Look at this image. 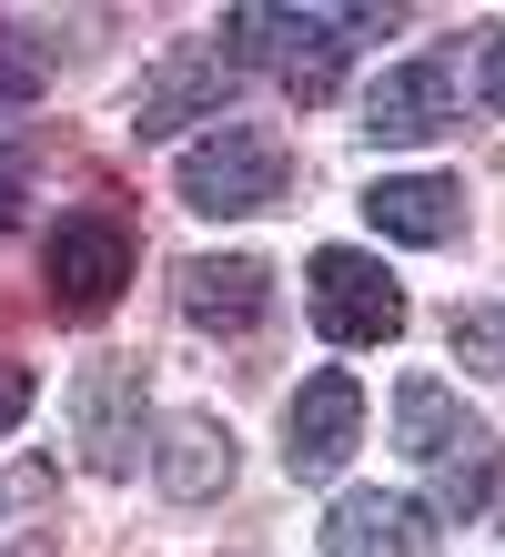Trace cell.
Listing matches in <instances>:
<instances>
[{"mask_svg":"<svg viewBox=\"0 0 505 557\" xmlns=\"http://www.w3.org/2000/svg\"><path fill=\"white\" fill-rule=\"evenodd\" d=\"M364 30H384V21H375V11H232V21H223V51H232V61H274L283 91L324 102L333 72H344V51L364 41Z\"/></svg>","mask_w":505,"mask_h":557,"instance_id":"6da1fadb","label":"cell"},{"mask_svg":"<svg viewBox=\"0 0 505 557\" xmlns=\"http://www.w3.org/2000/svg\"><path fill=\"white\" fill-rule=\"evenodd\" d=\"M283 193V143L253 133V122H223L182 152V203L192 213H263Z\"/></svg>","mask_w":505,"mask_h":557,"instance_id":"7a4b0ae2","label":"cell"},{"mask_svg":"<svg viewBox=\"0 0 505 557\" xmlns=\"http://www.w3.org/2000/svg\"><path fill=\"white\" fill-rule=\"evenodd\" d=\"M314 324H324V345H394L404 335V294L394 274L375 264V253H354V244H324L314 253Z\"/></svg>","mask_w":505,"mask_h":557,"instance_id":"3957f363","label":"cell"},{"mask_svg":"<svg viewBox=\"0 0 505 557\" xmlns=\"http://www.w3.org/2000/svg\"><path fill=\"white\" fill-rule=\"evenodd\" d=\"M72 416H81V456L101 476L131 467V436H142V355H101L72 385Z\"/></svg>","mask_w":505,"mask_h":557,"instance_id":"277c9868","label":"cell"},{"mask_svg":"<svg viewBox=\"0 0 505 557\" xmlns=\"http://www.w3.org/2000/svg\"><path fill=\"white\" fill-rule=\"evenodd\" d=\"M354 425H364V385L354 375H314L293 396V425H283V467L293 476H333L354 456Z\"/></svg>","mask_w":505,"mask_h":557,"instance_id":"5b68a950","label":"cell"},{"mask_svg":"<svg viewBox=\"0 0 505 557\" xmlns=\"http://www.w3.org/2000/svg\"><path fill=\"white\" fill-rule=\"evenodd\" d=\"M223 91H232V51H223V41H202V51L162 61V72L142 82V102H131V133L162 143V133H182L192 112H223Z\"/></svg>","mask_w":505,"mask_h":557,"instance_id":"8992f818","label":"cell"},{"mask_svg":"<svg viewBox=\"0 0 505 557\" xmlns=\"http://www.w3.org/2000/svg\"><path fill=\"white\" fill-rule=\"evenodd\" d=\"M455 112V72L445 61H394V72L364 91V133L375 143H434Z\"/></svg>","mask_w":505,"mask_h":557,"instance_id":"52a82bcc","label":"cell"},{"mask_svg":"<svg viewBox=\"0 0 505 557\" xmlns=\"http://www.w3.org/2000/svg\"><path fill=\"white\" fill-rule=\"evenodd\" d=\"M364 223H375L384 244H455L465 183H445V173H384L375 193H364Z\"/></svg>","mask_w":505,"mask_h":557,"instance_id":"ba28073f","label":"cell"},{"mask_svg":"<svg viewBox=\"0 0 505 557\" xmlns=\"http://www.w3.org/2000/svg\"><path fill=\"white\" fill-rule=\"evenodd\" d=\"M324 557H434V528H425V507L415 497H344L324 517Z\"/></svg>","mask_w":505,"mask_h":557,"instance_id":"9c48e42d","label":"cell"},{"mask_svg":"<svg viewBox=\"0 0 505 557\" xmlns=\"http://www.w3.org/2000/svg\"><path fill=\"white\" fill-rule=\"evenodd\" d=\"M122 274H131V244H122V223H61L51 234V294L72 314H101L122 294Z\"/></svg>","mask_w":505,"mask_h":557,"instance_id":"30bf717a","label":"cell"},{"mask_svg":"<svg viewBox=\"0 0 505 557\" xmlns=\"http://www.w3.org/2000/svg\"><path fill=\"white\" fill-rule=\"evenodd\" d=\"M263 305H274V274H263L253 253H202V264H182V314L213 324V335L263 324Z\"/></svg>","mask_w":505,"mask_h":557,"instance_id":"8fae6325","label":"cell"},{"mask_svg":"<svg viewBox=\"0 0 505 557\" xmlns=\"http://www.w3.org/2000/svg\"><path fill=\"white\" fill-rule=\"evenodd\" d=\"M394 425H404V456H425V467H455V456H476V436H485L434 375H404L394 385Z\"/></svg>","mask_w":505,"mask_h":557,"instance_id":"7c38bea8","label":"cell"},{"mask_svg":"<svg viewBox=\"0 0 505 557\" xmlns=\"http://www.w3.org/2000/svg\"><path fill=\"white\" fill-rule=\"evenodd\" d=\"M162 486L173 497H213V486H232V436L213 416H182L173 436H162Z\"/></svg>","mask_w":505,"mask_h":557,"instance_id":"4fadbf2b","label":"cell"},{"mask_svg":"<svg viewBox=\"0 0 505 557\" xmlns=\"http://www.w3.org/2000/svg\"><path fill=\"white\" fill-rule=\"evenodd\" d=\"M51 51H61V30L0 21V102H30V91H41V82H51Z\"/></svg>","mask_w":505,"mask_h":557,"instance_id":"5bb4252c","label":"cell"},{"mask_svg":"<svg viewBox=\"0 0 505 557\" xmlns=\"http://www.w3.org/2000/svg\"><path fill=\"white\" fill-rule=\"evenodd\" d=\"M41 507H51V467H11L0 476V557L41 547Z\"/></svg>","mask_w":505,"mask_h":557,"instance_id":"9a60e30c","label":"cell"},{"mask_svg":"<svg viewBox=\"0 0 505 557\" xmlns=\"http://www.w3.org/2000/svg\"><path fill=\"white\" fill-rule=\"evenodd\" d=\"M455 345L476 355V366H505V314H455Z\"/></svg>","mask_w":505,"mask_h":557,"instance_id":"2e32d148","label":"cell"},{"mask_svg":"<svg viewBox=\"0 0 505 557\" xmlns=\"http://www.w3.org/2000/svg\"><path fill=\"white\" fill-rule=\"evenodd\" d=\"M476 82H485V102L505 112V21L485 30V51H476Z\"/></svg>","mask_w":505,"mask_h":557,"instance_id":"e0dca14e","label":"cell"},{"mask_svg":"<svg viewBox=\"0 0 505 557\" xmlns=\"http://www.w3.org/2000/svg\"><path fill=\"white\" fill-rule=\"evenodd\" d=\"M21 183H30V173H21V152L0 143V234H11V223H21Z\"/></svg>","mask_w":505,"mask_h":557,"instance_id":"ac0fdd59","label":"cell"},{"mask_svg":"<svg viewBox=\"0 0 505 557\" xmlns=\"http://www.w3.org/2000/svg\"><path fill=\"white\" fill-rule=\"evenodd\" d=\"M21 416H30V375H21V366H0V436H11Z\"/></svg>","mask_w":505,"mask_h":557,"instance_id":"d6986e66","label":"cell"}]
</instances>
